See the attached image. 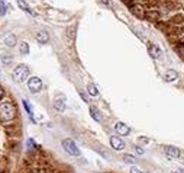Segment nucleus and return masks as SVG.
Returning a JSON list of instances; mask_svg holds the SVG:
<instances>
[{"mask_svg":"<svg viewBox=\"0 0 184 173\" xmlns=\"http://www.w3.org/2000/svg\"><path fill=\"white\" fill-rule=\"evenodd\" d=\"M28 76H29V68L26 67V66H23V64L17 66V67L13 70V79H15V82H17V83L25 82V79H28Z\"/></svg>","mask_w":184,"mask_h":173,"instance_id":"f257e3e1","label":"nucleus"},{"mask_svg":"<svg viewBox=\"0 0 184 173\" xmlns=\"http://www.w3.org/2000/svg\"><path fill=\"white\" fill-rule=\"evenodd\" d=\"M63 147L65 148V151H67L68 154H71V156H80V150H78V147H77V144H75L73 140H70V138L64 140Z\"/></svg>","mask_w":184,"mask_h":173,"instance_id":"f03ea898","label":"nucleus"},{"mask_svg":"<svg viewBox=\"0 0 184 173\" xmlns=\"http://www.w3.org/2000/svg\"><path fill=\"white\" fill-rule=\"evenodd\" d=\"M28 87H29V90L32 93H38L42 89V80L36 76L31 77L29 80H28Z\"/></svg>","mask_w":184,"mask_h":173,"instance_id":"7ed1b4c3","label":"nucleus"},{"mask_svg":"<svg viewBox=\"0 0 184 173\" xmlns=\"http://www.w3.org/2000/svg\"><path fill=\"white\" fill-rule=\"evenodd\" d=\"M110 146H112V148H115L116 151H120V150L125 148L123 140H122L120 137H116V135H112V137H110Z\"/></svg>","mask_w":184,"mask_h":173,"instance_id":"20e7f679","label":"nucleus"},{"mask_svg":"<svg viewBox=\"0 0 184 173\" xmlns=\"http://www.w3.org/2000/svg\"><path fill=\"white\" fill-rule=\"evenodd\" d=\"M164 151H165V154H167L170 159H178V157L181 156L180 150L177 147H174V146H164Z\"/></svg>","mask_w":184,"mask_h":173,"instance_id":"39448f33","label":"nucleus"},{"mask_svg":"<svg viewBox=\"0 0 184 173\" xmlns=\"http://www.w3.org/2000/svg\"><path fill=\"white\" fill-rule=\"evenodd\" d=\"M115 130H116V132L119 135H128L130 132V128L128 127L125 122H117L116 125H115Z\"/></svg>","mask_w":184,"mask_h":173,"instance_id":"423d86ee","label":"nucleus"},{"mask_svg":"<svg viewBox=\"0 0 184 173\" xmlns=\"http://www.w3.org/2000/svg\"><path fill=\"white\" fill-rule=\"evenodd\" d=\"M54 108L58 111V112H64V111H65V97L64 96L57 97L54 101Z\"/></svg>","mask_w":184,"mask_h":173,"instance_id":"0eeeda50","label":"nucleus"},{"mask_svg":"<svg viewBox=\"0 0 184 173\" xmlns=\"http://www.w3.org/2000/svg\"><path fill=\"white\" fill-rule=\"evenodd\" d=\"M148 50H149V55L152 57V58H158V57H161V55H163V51H161V48H159V47H157L155 44H149Z\"/></svg>","mask_w":184,"mask_h":173,"instance_id":"6e6552de","label":"nucleus"},{"mask_svg":"<svg viewBox=\"0 0 184 173\" xmlns=\"http://www.w3.org/2000/svg\"><path fill=\"white\" fill-rule=\"evenodd\" d=\"M3 44L7 47H15L16 45V37L13 34H7L6 37L3 38Z\"/></svg>","mask_w":184,"mask_h":173,"instance_id":"1a4fd4ad","label":"nucleus"},{"mask_svg":"<svg viewBox=\"0 0 184 173\" xmlns=\"http://www.w3.org/2000/svg\"><path fill=\"white\" fill-rule=\"evenodd\" d=\"M48 39H50V35H48V32H45V31H41V32L36 34V41L39 44H46Z\"/></svg>","mask_w":184,"mask_h":173,"instance_id":"9d476101","label":"nucleus"},{"mask_svg":"<svg viewBox=\"0 0 184 173\" xmlns=\"http://www.w3.org/2000/svg\"><path fill=\"white\" fill-rule=\"evenodd\" d=\"M178 79V73L176 72V70H168L167 73H165V80L167 82H174Z\"/></svg>","mask_w":184,"mask_h":173,"instance_id":"9b49d317","label":"nucleus"},{"mask_svg":"<svg viewBox=\"0 0 184 173\" xmlns=\"http://www.w3.org/2000/svg\"><path fill=\"white\" fill-rule=\"evenodd\" d=\"M90 114H92L93 119L94 121H101V115L100 112H99V109L97 108H94V106H90Z\"/></svg>","mask_w":184,"mask_h":173,"instance_id":"f8f14e48","label":"nucleus"},{"mask_svg":"<svg viewBox=\"0 0 184 173\" xmlns=\"http://www.w3.org/2000/svg\"><path fill=\"white\" fill-rule=\"evenodd\" d=\"M122 160L125 161V163H129V165H132V166H135V163H136V159H135L132 154H123Z\"/></svg>","mask_w":184,"mask_h":173,"instance_id":"ddd939ff","label":"nucleus"},{"mask_svg":"<svg viewBox=\"0 0 184 173\" xmlns=\"http://www.w3.org/2000/svg\"><path fill=\"white\" fill-rule=\"evenodd\" d=\"M87 92L88 95H92V96H97L99 95V90H97V87L93 83H88L87 85Z\"/></svg>","mask_w":184,"mask_h":173,"instance_id":"4468645a","label":"nucleus"},{"mask_svg":"<svg viewBox=\"0 0 184 173\" xmlns=\"http://www.w3.org/2000/svg\"><path fill=\"white\" fill-rule=\"evenodd\" d=\"M17 4H19V6H21V7L23 9V10H25V12L31 13V15H35V13L32 12V10H31V7H29V6H28V3H26L25 0H17Z\"/></svg>","mask_w":184,"mask_h":173,"instance_id":"2eb2a0df","label":"nucleus"},{"mask_svg":"<svg viewBox=\"0 0 184 173\" xmlns=\"http://www.w3.org/2000/svg\"><path fill=\"white\" fill-rule=\"evenodd\" d=\"M19 51H21L23 55L28 54V52H29V45H28V42H21L19 44Z\"/></svg>","mask_w":184,"mask_h":173,"instance_id":"dca6fc26","label":"nucleus"},{"mask_svg":"<svg viewBox=\"0 0 184 173\" xmlns=\"http://www.w3.org/2000/svg\"><path fill=\"white\" fill-rule=\"evenodd\" d=\"M23 106L26 108V111H28V114H29V118L32 119V122H35V119H34V114H32V108L29 106V103H28V101L26 99H23Z\"/></svg>","mask_w":184,"mask_h":173,"instance_id":"f3484780","label":"nucleus"},{"mask_svg":"<svg viewBox=\"0 0 184 173\" xmlns=\"http://www.w3.org/2000/svg\"><path fill=\"white\" fill-rule=\"evenodd\" d=\"M2 61H3V64H10L12 63V57L7 54H3L2 55Z\"/></svg>","mask_w":184,"mask_h":173,"instance_id":"a211bd4d","label":"nucleus"},{"mask_svg":"<svg viewBox=\"0 0 184 173\" xmlns=\"http://www.w3.org/2000/svg\"><path fill=\"white\" fill-rule=\"evenodd\" d=\"M4 12H6V4L3 0H0V15H4Z\"/></svg>","mask_w":184,"mask_h":173,"instance_id":"6ab92c4d","label":"nucleus"},{"mask_svg":"<svg viewBox=\"0 0 184 173\" xmlns=\"http://www.w3.org/2000/svg\"><path fill=\"white\" fill-rule=\"evenodd\" d=\"M135 151L138 153V154H141V156H142V154H145V150H144L141 146H135Z\"/></svg>","mask_w":184,"mask_h":173,"instance_id":"aec40b11","label":"nucleus"},{"mask_svg":"<svg viewBox=\"0 0 184 173\" xmlns=\"http://www.w3.org/2000/svg\"><path fill=\"white\" fill-rule=\"evenodd\" d=\"M101 3L105 4L106 7H112L113 3H112V0H101Z\"/></svg>","mask_w":184,"mask_h":173,"instance_id":"412c9836","label":"nucleus"},{"mask_svg":"<svg viewBox=\"0 0 184 173\" xmlns=\"http://www.w3.org/2000/svg\"><path fill=\"white\" fill-rule=\"evenodd\" d=\"M74 26H73V28H70V29H68V37H70V38H74Z\"/></svg>","mask_w":184,"mask_h":173,"instance_id":"4be33fe9","label":"nucleus"},{"mask_svg":"<svg viewBox=\"0 0 184 173\" xmlns=\"http://www.w3.org/2000/svg\"><path fill=\"white\" fill-rule=\"evenodd\" d=\"M130 173H141V169H138L136 166H132L130 167Z\"/></svg>","mask_w":184,"mask_h":173,"instance_id":"5701e85b","label":"nucleus"},{"mask_svg":"<svg viewBox=\"0 0 184 173\" xmlns=\"http://www.w3.org/2000/svg\"><path fill=\"white\" fill-rule=\"evenodd\" d=\"M139 143H141V144H148V143H149V140H148V138H139Z\"/></svg>","mask_w":184,"mask_h":173,"instance_id":"b1692460","label":"nucleus"},{"mask_svg":"<svg viewBox=\"0 0 184 173\" xmlns=\"http://www.w3.org/2000/svg\"><path fill=\"white\" fill-rule=\"evenodd\" d=\"M3 97H4V89L2 87V86H0V101H2Z\"/></svg>","mask_w":184,"mask_h":173,"instance_id":"393cba45","label":"nucleus"},{"mask_svg":"<svg viewBox=\"0 0 184 173\" xmlns=\"http://www.w3.org/2000/svg\"><path fill=\"white\" fill-rule=\"evenodd\" d=\"M178 173H184V169H180L178 170Z\"/></svg>","mask_w":184,"mask_h":173,"instance_id":"a878e982","label":"nucleus"},{"mask_svg":"<svg viewBox=\"0 0 184 173\" xmlns=\"http://www.w3.org/2000/svg\"><path fill=\"white\" fill-rule=\"evenodd\" d=\"M141 173H149V172H144V170H141Z\"/></svg>","mask_w":184,"mask_h":173,"instance_id":"bb28decb","label":"nucleus"}]
</instances>
